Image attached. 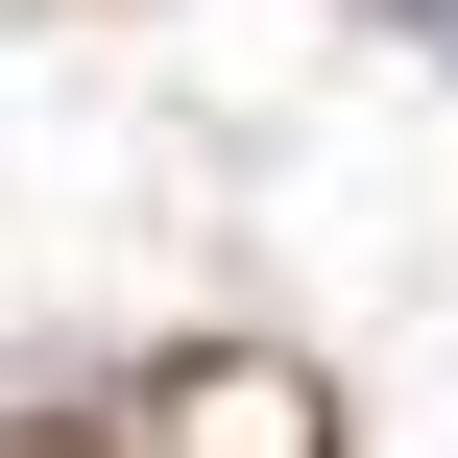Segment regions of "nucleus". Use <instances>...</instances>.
<instances>
[{"label":"nucleus","mask_w":458,"mask_h":458,"mask_svg":"<svg viewBox=\"0 0 458 458\" xmlns=\"http://www.w3.org/2000/svg\"><path fill=\"white\" fill-rule=\"evenodd\" d=\"M145 435H169V458H314V386H290V362H169Z\"/></svg>","instance_id":"f257e3e1"}]
</instances>
